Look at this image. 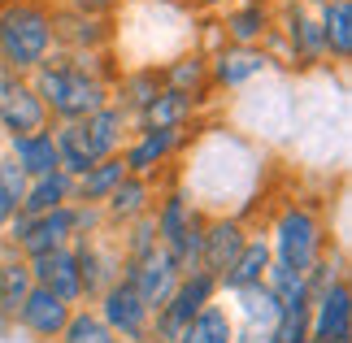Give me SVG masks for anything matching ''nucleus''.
<instances>
[{
  "label": "nucleus",
  "mask_w": 352,
  "mask_h": 343,
  "mask_svg": "<svg viewBox=\"0 0 352 343\" xmlns=\"http://www.w3.org/2000/svg\"><path fill=\"white\" fill-rule=\"evenodd\" d=\"M183 157H187V170H183L179 187L192 196L200 213L205 217H213V213L243 217L248 213V204L256 200V187H261V174H265V153L248 135L213 126L205 135H196L183 148Z\"/></svg>",
  "instance_id": "nucleus-1"
},
{
  "label": "nucleus",
  "mask_w": 352,
  "mask_h": 343,
  "mask_svg": "<svg viewBox=\"0 0 352 343\" xmlns=\"http://www.w3.org/2000/svg\"><path fill=\"white\" fill-rule=\"evenodd\" d=\"M31 87H35V96H39V104H44L52 126H61V122H83V118L96 113V109L109 104V83L91 74L74 52L48 57L31 74Z\"/></svg>",
  "instance_id": "nucleus-2"
},
{
  "label": "nucleus",
  "mask_w": 352,
  "mask_h": 343,
  "mask_svg": "<svg viewBox=\"0 0 352 343\" xmlns=\"http://www.w3.org/2000/svg\"><path fill=\"white\" fill-rule=\"evenodd\" d=\"M48 57H57V13L44 0L0 5V70L31 78Z\"/></svg>",
  "instance_id": "nucleus-3"
},
{
  "label": "nucleus",
  "mask_w": 352,
  "mask_h": 343,
  "mask_svg": "<svg viewBox=\"0 0 352 343\" xmlns=\"http://www.w3.org/2000/svg\"><path fill=\"white\" fill-rule=\"evenodd\" d=\"M327 222L314 204L305 200H287L283 209L270 217V230H265V243H270V256L274 265H287L296 274H309L318 256H327Z\"/></svg>",
  "instance_id": "nucleus-4"
},
{
  "label": "nucleus",
  "mask_w": 352,
  "mask_h": 343,
  "mask_svg": "<svg viewBox=\"0 0 352 343\" xmlns=\"http://www.w3.org/2000/svg\"><path fill=\"white\" fill-rule=\"evenodd\" d=\"M213 300H222L218 278H213V274H205V269L183 274L179 287L170 291V300L153 313V326H148V343H174V339L187 331V322H192L205 305H213Z\"/></svg>",
  "instance_id": "nucleus-5"
},
{
  "label": "nucleus",
  "mask_w": 352,
  "mask_h": 343,
  "mask_svg": "<svg viewBox=\"0 0 352 343\" xmlns=\"http://www.w3.org/2000/svg\"><path fill=\"white\" fill-rule=\"evenodd\" d=\"M274 31L283 39V65L287 70L309 74V70L327 65V44H322V31H318V13L309 5L287 0L283 13H274Z\"/></svg>",
  "instance_id": "nucleus-6"
},
{
  "label": "nucleus",
  "mask_w": 352,
  "mask_h": 343,
  "mask_svg": "<svg viewBox=\"0 0 352 343\" xmlns=\"http://www.w3.org/2000/svg\"><path fill=\"white\" fill-rule=\"evenodd\" d=\"M91 309H96V318L113 331V339L122 343H148V326H153V313H148V305L140 300V291L118 278L109 283L104 291L91 300Z\"/></svg>",
  "instance_id": "nucleus-7"
},
{
  "label": "nucleus",
  "mask_w": 352,
  "mask_h": 343,
  "mask_svg": "<svg viewBox=\"0 0 352 343\" xmlns=\"http://www.w3.org/2000/svg\"><path fill=\"white\" fill-rule=\"evenodd\" d=\"M187 144H192V131H140L135 126L126 148H122V166H126V174H140L157 183L170 161L183 157Z\"/></svg>",
  "instance_id": "nucleus-8"
},
{
  "label": "nucleus",
  "mask_w": 352,
  "mask_h": 343,
  "mask_svg": "<svg viewBox=\"0 0 352 343\" xmlns=\"http://www.w3.org/2000/svg\"><path fill=\"white\" fill-rule=\"evenodd\" d=\"M274 74V61L265 57V48H239V44H222L209 52V87L235 96L243 87L261 83Z\"/></svg>",
  "instance_id": "nucleus-9"
},
{
  "label": "nucleus",
  "mask_w": 352,
  "mask_h": 343,
  "mask_svg": "<svg viewBox=\"0 0 352 343\" xmlns=\"http://www.w3.org/2000/svg\"><path fill=\"white\" fill-rule=\"evenodd\" d=\"M44 126H52V122L44 113V104H39L31 78L0 70V135L13 140V135H31V131H44Z\"/></svg>",
  "instance_id": "nucleus-10"
},
{
  "label": "nucleus",
  "mask_w": 352,
  "mask_h": 343,
  "mask_svg": "<svg viewBox=\"0 0 352 343\" xmlns=\"http://www.w3.org/2000/svg\"><path fill=\"white\" fill-rule=\"evenodd\" d=\"M248 222L243 217H231V213H213L205 217V235H200V269L222 278L231 269V261L239 256V248L248 243Z\"/></svg>",
  "instance_id": "nucleus-11"
},
{
  "label": "nucleus",
  "mask_w": 352,
  "mask_h": 343,
  "mask_svg": "<svg viewBox=\"0 0 352 343\" xmlns=\"http://www.w3.org/2000/svg\"><path fill=\"white\" fill-rule=\"evenodd\" d=\"M74 261H78V278H83V305H91L109 283H118L122 274V256H118V243L100 235H87V239H74Z\"/></svg>",
  "instance_id": "nucleus-12"
},
{
  "label": "nucleus",
  "mask_w": 352,
  "mask_h": 343,
  "mask_svg": "<svg viewBox=\"0 0 352 343\" xmlns=\"http://www.w3.org/2000/svg\"><path fill=\"white\" fill-rule=\"evenodd\" d=\"M309 331H314V339L352 343V287H348V278L309 296Z\"/></svg>",
  "instance_id": "nucleus-13"
},
{
  "label": "nucleus",
  "mask_w": 352,
  "mask_h": 343,
  "mask_svg": "<svg viewBox=\"0 0 352 343\" xmlns=\"http://www.w3.org/2000/svg\"><path fill=\"white\" fill-rule=\"evenodd\" d=\"M118 278H126V283L135 287V291H140V300L148 305V313H157V309L170 300V291L179 287L183 274H179V265H174V261H170L166 252L157 248V252H148L144 261H126Z\"/></svg>",
  "instance_id": "nucleus-14"
},
{
  "label": "nucleus",
  "mask_w": 352,
  "mask_h": 343,
  "mask_svg": "<svg viewBox=\"0 0 352 343\" xmlns=\"http://www.w3.org/2000/svg\"><path fill=\"white\" fill-rule=\"evenodd\" d=\"M70 305L65 300H57L52 291H44V287H31V296L22 300L18 318H13V326H18L22 335H31L35 343H57L65 322H70Z\"/></svg>",
  "instance_id": "nucleus-15"
},
{
  "label": "nucleus",
  "mask_w": 352,
  "mask_h": 343,
  "mask_svg": "<svg viewBox=\"0 0 352 343\" xmlns=\"http://www.w3.org/2000/svg\"><path fill=\"white\" fill-rule=\"evenodd\" d=\"M31 278L35 287L52 291L57 300H65L70 309L83 305V278H78V261H74V248H57V252H44V256H31Z\"/></svg>",
  "instance_id": "nucleus-16"
},
{
  "label": "nucleus",
  "mask_w": 352,
  "mask_h": 343,
  "mask_svg": "<svg viewBox=\"0 0 352 343\" xmlns=\"http://www.w3.org/2000/svg\"><path fill=\"white\" fill-rule=\"evenodd\" d=\"M57 13V52H104L113 48V22L78 9H52Z\"/></svg>",
  "instance_id": "nucleus-17"
},
{
  "label": "nucleus",
  "mask_w": 352,
  "mask_h": 343,
  "mask_svg": "<svg viewBox=\"0 0 352 343\" xmlns=\"http://www.w3.org/2000/svg\"><path fill=\"white\" fill-rule=\"evenodd\" d=\"M218 31H222V44L261 48V39L274 31V9H270L265 0H235L218 18Z\"/></svg>",
  "instance_id": "nucleus-18"
},
{
  "label": "nucleus",
  "mask_w": 352,
  "mask_h": 343,
  "mask_svg": "<svg viewBox=\"0 0 352 343\" xmlns=\"http://www.w3.org/2000/svg\"><path fill=\"white\" fill-rule=\"evenodd\" d=\"M153 200H157V183H153V178L126 174L113 187V196L100 204V217H104V226L122 230V226H131V222H140V217L153 213Z\"/></svg>",
  "instance_id": "nucleus-19"
},
{
  "label": "nucleus",
  "mask_w": 352,
  "mask_h": 343,
  "mask_svg": "<svg viewBox=\"0 0 352 343\" xmlns=\"http://www.w3.org/2000/svg\"><path fill=\"white\" fill-rule=\"evenodd\" d=\"M161 91V70L157 65H122L113 87H109V104H118L131 122L153 104V96Z\"/></svg>",
  "instance_id": "nucleus-20"
},
{
  "label": "nucleus",
  "mask_w": 352,
  "mask_h": 343,
  "mask_svg": "<svg viewBox=\"0 0 352 343\" xmlns=\"http://www.w3.org/2000/svg\"><path fill=\"white\" fill-rule=\"evenodd\" d=\"M161 70V87H170V91H179L187 96V100H196V104H205L209 100V57L200 48H187L179 52V57H170L166 65H157Z\"/></svg>",
  "instance_id": "nucleus-21"
},
{
  "label": "nucleus",
  "mask_w": 352,
  "mask_h": 343,
  "mask_svg": "<svg viewBox=\"0 0 352 343\" xmlns=\"http://www.w3.org/2000/svg\"><path fill=\"white\" fill-rule=\"evenodd\" d=\"M131 131H135V122L122 113L118 104H104L96 109L91 118H83V135H87V144H91V157L104 161V157H118L122 148H126L131 140Z\"/></svg>",
  "instance_id": "nucleus-22"
},
{
  "label": "nucleus",
  "mask_w": 352,
  "mask_h": 343,
  "mask_svg": "<svg viewBox=\"0 0 352 343\" xmlns=\"http://www.w3.org/2000/svg\"><path fill=\"white\" fill-rule=\"evenodd\" d=\"M270 243H265V230H252L248 243L239 248V256L231 261V269L218 278V291L222 296H231V291H243V287H256V283H265V269H270Z\"/></svg>",
  "instance_id": "nucleus-23"
},
{
  "label": "nucleus",
  "mask_w": 352,
  "mask_h": 343,
  "mask_svg": "<svg viewBox=\"0 0 352 343\" xmlns=\"http://www.w3.org/2000/svg\"><path fill=\"white\" fill-rule=\"evenodd\" d=\"M5 153L13 157V166H18L26 178H39V174L61 170V161H57V140H52V126L31 131V135H13V140H5Z\"/></svg>",
  "instance_id": "nucleus-24"
},
{
  "label": "nucleus",
  "mask_w": 352,
  "mask_h": 343,
  "mask_svg": "<svg viewBox=\"0 0 352 343\" xmlns=\"http://www.w3.org/2000/svg\"><path fill=\"white\" fill-rule=\"evenodd\" d=\"M196 118H200V104L196 100H187V96L161 87L153 96V104L135 118V126H140V131H192Z\"/></svg>",
  "instance_id": "nucleus-25"
},
{
  "label": "nucleus",
  "mask_w": 352,
  "mask_h": 343,
  "mask_svg": "<svg viewBox=\"0 0 352 343\" xmlns=\"http://www.w3.org/2000/svg\"><path fill=\"white\" fill-rule=\"evenodd\" d=\"M318 13V31L327 44V61L348 65L352 61V0H322Z\"/></svg>",
  "instance_id": "nucleus-26"
},
{
  "label": "nucleus",
  "mask_w": 352,
  "mask_h": 343,
  "mask_svg": "<svg viewBox=\"0 0 352 343\" xmlns=\"http://www.w3.org/2000/svg\"><path fill=\"white\" fill-rule=\"evenodd\" d=\"M61 204H74V178L65 170H52V174H39V178H26V191H22V204L18 213L26 217H39V213H52Z\"/></svg>",
  "instance_id": "nucleus-27"
},
{
  "label": "nucleus",
  "mask_w": 352,
  "mask_h": 343,
  "mask_svg": "<svg viewBox=\"0 0 352 343\" xmlns=\"http://www.w3.org/2000/svg\"><path fill=\"white\" fill-rule=\"evenodd\" d=\"M31 265H26V256H18L9 248L5 239H0V318L13 322L18 318V309H22V300L31 296Z\"/></svg>",
  "instance_id": "nucleus-28"
},
{
  "label": "nucleus",
  "mask_w": 352,
  "mask_h": 343,
  "mask_svg": "<svg viewBox=\"0 0 352 343\" xmlns=\"http://www.w3.org/2000/svg\"><path fill=\"white\" fill-rule=\"evenodd\" d=\"M126 178V166H122V153L118 157H104L96 161L87 174L74 178V204H91V209H100L104 200L113 196V187Z\"/></svg>",
  "instance_id": "nucleus-29"
},
{
  "label": "nucleus",
  "mask_w": 352,
  "mask_h": 343,
  "mask_svg": "<svg viewBox=\"0 0 352 343\" xmlns=\"http://www.w3.org/2000/svg\"><path fill=\"white\" fill-rule=\"evenodd\" d=\"M226 300H231L226 309H231L235 326H261V331H270V326H274V318H278V300L270 296L265 283L243 287V291H231Z\"/></svg>",
  "instance_id": "nucleus-30"
},
{
  "label": "nucleus",
  "mask_w": 352,
  "mask_h": 343,
  "mask_svg": "<svg viewBox=\"0 0 352 343\" xmlns=\"http://www.w3.org/2000/svg\"><path fill=\"white\" fill-rule=\"evenodd\" d=\"M174 343H235V318L222 300H213L187 322V331L174 339Z\"/></svg>",
  "instance_id": "nucleus-31"
},
{
  "label": "nucleus",
  "mask_w": 352,
  "mask_h": 343,
  "mask_svg": "<svg viewBox=\"0 0 352 343\" xmlns=\"http://www.w3.org/2000/svg\"><path fill=\"white\" fill-rule=\"evenodd\" d=\"M57 343H118V339H113L109 326L96 318V309H91V305H78L70 313V322H65V331H61Z\"/></svg>",
  "instance_id": "nucleus-32"
},
{
  "label": "nucleus",
  "mask_w": 352,
  "mask_h": 343,
  "mask_svg": "<svg viewBox=\"0 0 352 343\" xmlns=\"http://www.w3.org/2000/svg\"><path fill=\"white\" fill-rule=\"evenodd\" d=\"M22 191H26V174L13 166L9 153H0V239H5L13 213H18V204H22Z\"/></svg>",
  "instance_id": "nucleus-33"
},
{
  "label": "nucleus",
  "mask_w": 352,
  "mask_h": 343,
  "mask_svg": "<svg viewBox=\"0 0 352 343\" xmlns=\"http://www.w3.org/2000/svg\"><path fill=\"white\" fill-rule=\"evenodd\" d=\"M309 300H296V305H283L274 326H270V343H309Z\"/></svg>",
  "instance_id": "nucleus-34"
},
{
  "label": "nucleus",
  "mask_w": 352,
  "mask_h": 343,
  "mask_svg": "<svg viewBox=\"0 0 352 343\" xmlns=\"http://www.w3.org/2000/svg\"><path fill=\"white\" fill-rule=\"evenodd\" d=\"M113 243H118L122 265H126V261H144L148 252L161 248V243H157V230H153V217H140V222L122 226V235H113Z\"/></svg>",
  "instance_id": "nucleus-35"
},
{
  "label": "nucleus",
  "mask_w": 352,
  "mask_h": 343,
  "mask_svg": "<svg viewBox=\"0 0 352 343\" xmlns=\"http://www.w3.org/2000/svg\"><path fill=\"white\" fill-rule=\"evenodd\" d=\"M122 5H131V0H70V9H78V13H96V18H109V13H118Z\"/></svg>",
  "instance_id": "nucleus-36"
},
{
  "label": "nucleus",
  "mask_w": 352,
  "mask_h": 343,
  "mask_svg": "<svg viewBox=\"0 0 352 343\" xmlns=\"http://www.w3.org/2000/svg\"><path fill=\"white\" fill-rule=\"evenodd\" d=\"M235 343H270V331H261V326H235Z\"/></svg>",
  "instance_id": "nucleus-37"
},
{
  "label": "nucleus",
  "mask_w": 352,
  "mask_h": 343,
  "mask_svg": "<svg viewBox=\"0 0 352 343\" xmlns=\"http://www.w3.org/2000/svg\"><path fill=\"white\" fill-rule=\"evenodd\" d=\"M300 5H309V9H318V5H322V0H300Z\"/></svg>",
  "instance_id": "nucleus-38"
},
{
  "label": "nucleus",
  "mask_w": 352,
  "mask_h": 343,
  "mask_svg": "<svg viewBox=\"0 0 352 343\" xmlns=\"http://www.w3.org/2000/svg\"><path fill=\"white\" fill-rule=\"evenodd\" d=\"M309 343H340V339H309Z\"/></svg>",
  "instance_id": "nucleus-39"
},
{
  "label": "nucleus",
  "mask_w": 352,
  "mask_h": 343,
  "mask_svg": "<svg viewBox=\"0 0 352 343\" xmlns=\"http://www.w3.org/2000/svg\"><path fill=\"white\" fill-rule=\"evenodd\" d=\"M183 5H187V0H183Z\"/></svg>",
  "instance_id": "nucleus-40"
}]
</instances>
